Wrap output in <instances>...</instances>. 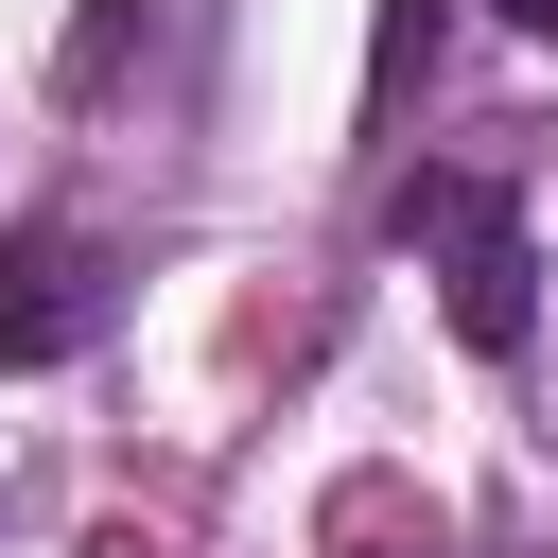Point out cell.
I'll return each mask as SVG.
<instances>
[{
	"label": "cell",
	"mask_w": 558,
	"mask_h": 558,
	"mask_svg": "<svg viewBox=\"0 0 558 558\" xmlns=\"http://www.w3.org/2000/svg\"><path fill=\"white\" fill-rule=\"evenodd\" d=\"M105 331V244L87 227H17L0 244V366H70Z\"/></svg>",
	"instance_id": "7a4b0ae2"
},
{
	"label": "cell",
	"mask_w": 558,
	"mask_h": 558,
	"mask_svg": "<svg viewBox=\"0 0 558 558\" xmlns=\"http://www.w3.org/2000/svg\"><path fill=\"white\" fill-rule=\"evenodd\" d=\"M401 244L436 262V314H453L488 366L541 331V262H523V209H506L488 174H418V192H401Z\"/></svg>",
	"instance_id": "6da1fadb"
},
{
	"label": "cell",
	"mask_w": 558,
	"mask_h": 558,
	"mask_svg": "<svg viewBox=\"0 0 558 558\" xmlns=\"http://www.w3.org/2000/svg\"><path fill=\"white\" fill-rule=\"evenodd\" d=\"M418 35H436V0H401V17H384V52H418Z\"/></svg>",
	"instance_id": "3957f363"
},
{
	"label": "cell",
	"mask_w": 558,
	"mask_h": 558,
	"mask_svg": "<svg viewBox=\"0 0 558 558\" xmlns=\"http://www.w3.org/2000/svg\"><path fill=\"white\" fill-rule=\"evenodd\" d=\"M506 17H523V35H558V0H506Z\"/></svg>",
	"instance_id": "277c9868"
}]
</instances>
